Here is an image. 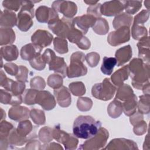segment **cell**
<instances>
[{
    "label": "cell",
    "instance_id": "cell-39",
    "mask_svg": "<svg viewBox=\"0 0 150 150\" xmlns=\"http://www.w3.org/2000/svg\"><path fill=\"white\" fill-rule=\"evenodd\" d=\"M54 50L60 54H64L68 52V43L66 39L56 37L53 39Z\"/></svg>",
    "mask_w": 150,
    "mask_h": 150
},
{
    "label": "cell",
    "instance_id": "cell-4",
    "mask_svg": "<svg viewBox=\"0 0 150 150\" xmlns=\"http://www.w3.org/2000/svg\"><path fill=\"white\" fill-rule=\"evenodd\" d=\"M85 56L84 53L79 51L71 54L67 71V76L69 78L83 76L87 74V68L84 64Z\"/></svg>",
    "mask_w": 150,
    "mask_h": 150
},
{
    "label": "cell",
    "instance_id": "cell-1",
    "mask_svg": "<svg viewBox=\"0 0 150 150\" xmlns=\"http://www.w3.org/2000/svg\"><path fill=\"white\" fill-rule=\"evenodd\" d=\"M101 127V122L91 116L80 115L74 121L73 134L77 138L88 139L94 136Z\"/></svg>",
    "mask_w": 150,
    "mask_h": 150
},
{
    "label": "cell",
    "instance_id": "cell-11",
    "mask_svg": "<svg viewBox=\"0 0 150 150\" xmlns=\"http://www.w3.org/2000/svg\"><path fill=\"white\" fill-rule=\"evenodd\" d=\"M52 8L67 18H72L77 12L76 4L69 1H55L52 5Z\"/></svg>",
    "mask_w": 150,
    "mask_h": 150
},
{
    "label": "cell",
    "instance_id": "cell-31",
    "mask_svg": "<svg viewBox=\"0 0 150 150\" xmlns=\"http://www.w3.org/2000/svg\"><path fill=\"white\" fill-rule=\"evenodd\" d=\"M137 104V97L135 94H134L122 103V110L124 114L127 116H131L132 115L136 112Z\"/></svg>",
    "mask_w": 150,
    "mask_h": 150
},
{
    "label": "cell",
    "instance_id": "cell-43",
    "mask_svg": "<svg viewBox=\"0 0 150 150\" xmlns=\"http://www.w3.org/2000/svg\"><path fill=\"white\" fill-rule=\"evenodd\" d=\"M149 94H144L139 96V101L137 104L138 111L142 114L149 112Z\"/></svg>",
    "mask_w": 150,
    "mask_h": 150
},
{
    "label": "cell",
    "instance_id": "cell-44",
    "mask_svg": "<svg viewBox=\"0 0 150 150\" xmlns=\"http://www.w3.org/2000/svg\"><path fill=\"white\" fill-rule=\"evenodd\" d=\"M69 89L75 96H81L86 93V87L81 81H76L69 84Z\"/></svg>",
    "mask_w": 150,
    "mask_h": 150
},
{
    "label": "cell",
    "instance_id": "cell-64",
    "mask_svg": "<svg viewBox=\"0 0 150 150\" xmlns=\"http://www.w3.org/2000/svg\"><path fill=\"white\" fill-rule=\"evenodd\" d=\"M1 121H2L6 117V114L5 112L4 111L2 108H1Z\"/></svg>",
    "mask_w": 150,
    "mask_h": 150
},
{
    "label": "cell",
    "instance_id": "cell-50",
    "mask_svg": "<svg viewBox=\"0 0 150 150\" xmlns=\"http://www.w3.org/2000/svg\"><path fill=\"white\" fill-rule=\"evenodd\" d=\"M30 86L32 88L37 90H42L45 88L46 86V82L43 78L40 76H36L31 79Z\"/></svg>",
    "mask_w": 150,
    "mask_h": 150
},
{
    "label": "cell",
    "instance_id": "cell-55",
    "mask_svg": "<svg viewBox=\"0 0 150 150\" xmlns=\"http://www.w3.org/2000/svg\"><path fill=\"white\" fill-rule=\"evenodd\" d=\"M133 131L137 135H141L144 134L146 132L147 124L145 121L143 120L139 121L134 125Z\"/></svg>",
    "mask_w": 150,
    "mask_h": 150
},
{
    "label": "cell",
    "instance_id": "cell-5",
    "mask_svg": "<svg viewBox=\"0 0 150 150\" xmlns=\"http://www.w3.org/2000/svg\"><path fill=\"white\" fill-rule=\"evenodd\" d=\"M116 91V87L111 83L110 79L105 78L103 82L94 84L91 89L92 96L103 101L111 100Z\"/></svg>",
    "mask_w": 150,
    "mask_h": 150
},
{
    "label": "cell",
    "instance_id": "cell-48",
    "mask_svg": "<svg viewBox=\"0 0 150 150\" xmlns=\"http://www.w3.org/2000/svg\"><path fill=\"white\" fill-rule=\"evenodd\" d=\"M93 106L92 100L88 97H79L77 102V107L81 111H87Z\"/></svg>",
    "mask_w": 150,
    "mask_h": 150
},
{
    "label": "cell",
    "instance_id": "cell-38",
    "mask_svg": "<svg viewBox=\"0 0 150 150\" xmlns=\"http://www.w3.org/2000/svg\"><path fill=\"white\" fill-rule=\"evenodd\" d=\"M131 33L133 39L138 40L148 36L147 29L142 24L133 23Z\"/></svg>",
    "mask_w": 150,
    "mask_h": 150
},
{
    "label": "cell",
    "instance_id": "cell-60",
    "mask_svg": "<svg viewBox=\"0 0 150 150\" xmlns=\"http://www.w3.org/2000/svg\"><path fill=\"white\" fill-rule=\"evenodd\" d=\"M40 143L39 141L36 139H32L30 140L26 144V147L25 149H40Z\"/></svg>",
    "mask_w": 150,
    "mask_h": 150
},
{
    "label": "cell",
    "instance_id": "cell-16",
    "mask_svg": "<svg viewBox=\"0 0 150 150\" xmlns=\"http://www.w3.org/2000/svg\"><path fill=\"white\" fill-rule=\"evenodd\" d=\"M53 39V35L47 30L38 29L31 36L32 43L43 48L49 46Z\"/></svg>",
    "mask_w": 150,
    "mask_h": 150
},
{
    "label": "cell",
    "instance_id": "cell-10",
    "mask_svg": "<svg viewBox=\"0 0 150 150\" xmlns=\"http://www.w3.org/2000/svg\"><path fill=\"white\" fill-rule=\"evenodd\" d=\"M0 86L12 92L15 95H21L25 90V84L19 81H13L8 78L4 71L1 70L0 73Z\"/></svg>",
    "mask_w": 150,
    "mask_h": 150
},
{
    "label": "cell",
    "instance_id": "cell-40",
    "mask_svg": "<svg viewBox=\"0 0 150 150\" xmlns=\"http://www.w3.org/2000/svg\"><path fill=\"white\" fill-rule=\"evenodd\" d=\"M142 1H124V9L130 15L137 13L142 7Z\"/></svg>",
    "mask_w": 150,
    "mask_h": 150
},
{
    "label": "cell",
    "instance_id": "cell-59",
    "mask_svg": "<svg viewBox=\"0 0 150 150\" xmlns=\"http://www.w3.org/2000/svg\"><path fill=\"white\" fill-rule=\"evenodd\" d=\"M42 57L44 59V60L45 61V62L47 64H49V63L50 62V61L52 60V59L56 56L54 52L50 49H47L45 50L44 53H43Z\"/></svg>",
    "mask_w": 150,
    "mask_h": 150
},
{
    "label": "cell",
    "instance_id": "cell-53",
    "mask_svg": "<svg viewBox=\"0 0 150 150\" xmlns=\"http://www.w3.org/2000/svg\"><path fill=\"white\" fill-rule=\"evenodd\" d=\"M149 16V10H142L138 14H137L134 19V22L135 23L144 25L146 22Z\"/></svg>",
    "mask_w": 150,
    "mask_h": 150
},
{
    "label": "cell",
    "instance_id": "cell-27",
    "mask_svg": "<svg viewBox=\"0 0 150 150\" xmlns=\"http://www.w3.org/2000/svg\"><path fill=\"white\" fill-rule=\"evenodd\" d=\"M132 55V49L130 45H127L118 49L115 54L117 66H121L129 61Z\"/></svg>",
    "mask_w": 150,
    "mask_h": 150
},
{
    "label": "cell",
    "instance_id": "cell-3",
    "mask_svg": "<svg viewBox=\"0 0 150 150\" xmlns=\"http://www.w3.org/2000/svg\"><path fill=\"white\" fill-rule=\"evenodd\" d=\"M38 1H22V6L17 16V26L19 30L26 32L32 26L34 17V4Z\"/></svg>",
    "mask_w": 150,
    "mask_h": 150
},
{
    "label": "cell",
    "instance_id": "cell-45",
    "mask_svg": "<svg viewBox=\"0 0 150 150\" xmlns=\"http://www.w3.org/2000/svg\"><path fill=\"white\" fill-rule=\"evenodd\" d=\"M52 130L49 127H44L42 128L38 134L39 139L44 144H48L53 139L52 135Z\"/></svg>",
    "mask_w": 150,
    "mask_h": 150
},
{
    "label": "cell",
    "instance_id": "cell-54",
    "mask_svg": "<svg viewBox=\"0 0 150 150\" xmlns=\"http://www.w3.org/2000/svg\"><path fill=\"white\" fill-rule=\"evenodd\" d=\"M28 72L29 71L26 67L22 65L19 66L18 72L17 74L15 76V78L17 80V81H19L23 83L27 82Z\"/></svg>",
    "mask_w": 150,
    "mask_h": 150
},
{
    "label": "cell",
    "instance_id": "cell-41",
    "mask_svg": "<svg viewBox=\"0 0 150 150\" xmlns=\"http://www.w3.org/2000/svg\"><path fill=\"white\" fill-rule=\"evenodd\" d=\"M30 117L33 122L37 125H43L46 122L45 114L43 111L33 108L30 111Z\"/></svg>",
    "mask_w": 150,
    "mask_h": 150
},
{
    "label": "cell",
    "instance_id": "cell-52",
    "mask_svg": "<svg viewBox=\"0 0 150 150\" xmlns=\"http://www.w3.org/2000/svg\"><path fill=\"white\" fill-rule=\"evenodd\" d=\"M2 6L5 9L9 11H18L22 6V1H4Z\"/></svg>",
    "mask_w": 150,
    "mask_h": 150
},
{
    "label": "cell",
    "instance_id": "cell-24",
    "mask_svg": "<svg viewBox=\"0 0 150 150\" xmlns=\"http://www.w3.org/2000/svg\"><path fill=\"white\" fill-rule=\"evenodd\" d=\"M13 125L5 121L2 120L1 121V125H0V140H1V149H6L8 148L9 145V142L8 141V136L11 132V131L13 129Z\"/></svg>",
    "mask_w": 150,
    "mask_h": 150
},
{
    "label": "cell",
    "instance_id": "cell-57",
    "mask_svg": "<svg viewBox=\"0 0 150 150\" xmlns=\"http://www.w3.org/2000/svg\"><path fill=\"white\" fill-rule=\"evenodd\" d=\"M5 71L11 76H16L18 72L19 66L13 63H7L4 65Z\"/></svg>",
    "mask_w": 150,
    "mask_h": 150
},
{
    "label": "cell",
    "instance_id": "cell-42",
    "mask_svg": "<svg viewBox=\"0 0 150 150\" xmlns=\"http://www.w3.org/2000/svg\"><path fill=\"white\" fill-rule=\"evenodd\" d=\"M32 129V124L31 122L28 120L19 121V123L18 124V127L16 128L18 132L24 137H27V136L30 134Z\"/></svg>",
    "mask_w": 150,
    "mask_h": 150
},
{
    "label": "cell",
    "instance_id": "cell-12",
    "mask_svg": "<svg viewBox=\"0 0 150 150\" xmlns=\"http://www.w3.org/2000/svg\"><path fill=\"white\" fill-rule=\"evenodd\" d=\"M68 40L73 43H75L82 50H87L91 46L90 40L86 36L81 30L76 28L75 26L71 29L67 36Z\"/></svg>",
    "mask_w": 150,
    "mask_h": 150
},
{
    "label": "cell",
    "instance_id": "cell-7",
    "mask_svg": "<svg viewBox=\"0 0 150 150\" xmlns=\"http://www.w3.org/2000/svg\"><path fill=\"white\" fill-rule=\"evenodd\" d=\"M52 135L54 139L64 146L66 149H76L79 142L77 137L74 135L61 130L59 125H56L53 129Z\"/></svg>",
    "mask_w": 150,
    "mask_h": 150
},
{
    "label": "cell",
    "instance_id": "cell-13",
    "mask_svg": "<svg viewBox=\"0 0 150 150\" xmlns=\"http://www.w3.org/2000/svg\"><path fill=\"white\" fill-rule=\"evenodd\" d=\"M35 15L38 22L47 23L48 25L59 19L57 12L53 9L46 6H40L37 8Z\"/></svg>",
    "mask_w": 150,
    "mask_h": 150
},
{
    "label": "cell",
    "instance_id": "cell-33",
    "mask_svg": "<svg viewBox=\"0 0 150 150\" xmlns=\"http://www.w3.org/2000/svg\"><path fill=\"white\" fill-rule=\"evenodd\" d=\"M27 137H24L21 135L17 131L16 128H13V129L10 132L8 141L9 145H15V146H22L24 145L28 141Z\"/></svg>",
    "mask_w": 150,
    "mask_h": 150
},
{
    "label": "cell",
    "instance_id": "cell-2",
    "mask_svg": "<svg viewBox=\"0 0 150 150\" xmlns=\"http://www.w3.org/2000/svg\"><path fill=\"white\" fill-rule=\"evenodd\" d=\"M129 75L132 79V86L138 90L149 83V64H146L139 58L133 59L128 64Z\"/></svg>",
    "mask_w": 150,
    "mask_h": 150
},
{
    "label": "cell",
    "instance_id": "cell-8",
    "mask_svg": "<svg viewBox=\"0 0 150 150\" xmlns=\"http://www.w3.org/2000/svg\"><path fill=\"white\" fill-rule=\"evenodd\" d=\"M73 18H67L63 16L61 19L48 25V28L57 37L66 39L70 30L74 26Z\"/></svg>",
    "mask_w": 150,
    "mask_h": 150
},
{
    "label": "cell",
    "instance_id": "cell-34",
    "mask_svg": "<svg viewBox=\"0 0 150 150\" xmlns=\"http://www.w3.org/2000/svg\"><path fill=\"white\" fill-rule=\"evenodd\" d=\"M122 112V103L115 98L110 103L107 107L108 114L112 118L119 117Z\"/></svg>",
    "mask_w": 150,
    "mask_h": 150
},
{
    "label": "cell",
    "instance_id": "cell-51",
    "mask_svg": "<svg viewBox=\"0 0 150 150\" xmlns=\"http://www.w3.org/2000/svg\"><path fill=\"white\" fill-rule=\"evenodd\" d=\"M100 59V56L98 53L96 52H91L88 53L85 56V60H86L87 64L91 67H96L99 63Z\"/></svg>",
    "mask_w": 150,
    "mask_h": 150
},
{
    "label": "cell",
    "instance_id": "cell-19",
    "mask_svg": "<svg viewBox=\"0 0 150 150\" xmlns=\"http://www.w3.org/2000/svg\"><path fill=\"white\" fill-rule=\"evenodd\" d=\"M48 64L50 70L54 71L56 74L62 76L63 78L67 76L68 67L65 63L63 57L54 56Z\"/></svg>",
    "mask_w": 150,
    "mask_h": 150
},
{
    "label": "cell",
    "instance_id": "cell-6",
    "mask_svg": "<svg viewBox=\"0 0 150 150\" xmlns=\"http://www.w3.org/2000/svg\"><path fill=\"white\" fill-rule=\"evenodd\" d=\"M109 137L108 131L100 127L98 132L93 137L88 139L79 147V149H100L104 148Z\"/></svg>",
    "mask_w": 150,
    "mask_h": 150
},
{
    "label": "cell",
    "instance_id": "cell-62",
    "mask_svg": "<svg viewBox=\"0 0 150 150\" xmlns=\"http://www.w3.org/2000/svg\"><path fill=\"white\" fill-rule=\"evenodd\" d=\"M142 90L144 94H149V83L145 85Z\"/></svg>",
    "mask_w": 150,
    "mask_h": 150
},
{
    "label": "cell",
    "instance_id": "cell-22",
    "mask_svg": "<svg viewBox=\"0 0 150 150\" xmlns=\"http://www.w3.org/2000/svg\"><path fill=\"white\" fill-rule=\"evenodd\" d=\"M9 117L14 121H21L29 119L30 117L29 110L23 106L13 105L8 111Z\"/></svg>",
    "mask_w": 150,
    "mask_h": 150
},
{
    "label": "cell",
    "instance_id": "cell-14",
    "mask_svg": "<svg viewBox=\"0 0 150 150\" xmlns=\"http://www.w3.org/2000/svg\"><path fill=\"white\" fill-rule=\"evenodd\" d=\"M124 8V1H111L101 4L100 11L101 15L107 16H117L122 13Z\"/></svg>",
    "mask_w": 150,
    "mask_h": 150
},
{
    "label": "cell",
    "instance_id": "cell-23",
    "mask_svg": "<svg viewBox=\"0 0 150 150\" xmlns=\"http://www.w3.org/2000/svg\"><path fill=\"white\" fill-rule=\"evenodd\" d=\"M0 92V101L4 104L18 105L23 102L21 95H15L12 92L5 89H1Z\"/></svg>",
    "mask_w": 150,
    "mask_h": 150
},
{
    "label": "cell",
    "instance_id": "cell-28",
    "mask_svg": "<svg viewBox=\"0 0 150 150\" xmlns=\"http://www.w3.org/2000/svg\"><path fill=\"white\" fill-rule=\"evenodd\" d=\"M129 76L128 65H125L114 72L111 77V81L116 86L123 84L124 81L128 79Z\"/></svg>",
    "mask_w": 150,
    "mask_h": 150
},
{
    "label": "cell",
    "instance_id": "cell-37",
    "mask_svg": "<svg viewBox=\"0 0 150 150\" xmlns=\"http://www.w3.org/2000/svg\"><path fill=\"white\" fill-rule=\"evenodd\" d=\"M134 94V91L130 86L127 84H123L119 86L115 98L124 101Z\"/></svg>",
    "mask_w": 150,
    "mask_h": 150
},
{
    "label": "cell",
    "instance_id": "cell-63",
    "mask_svg": "<svg viewBox=\"0 0 150 150\" xmlns=\"http://www.w3.org/2000/svg\"><path fill=\"white\" fill-rule=\"evenodd\" d=\"M84 2H85L86 4H88V5H90V6L91 5H95L97 3H98V1H84Z\"/></svg>",
    "mask_w": 150,
    "mask_h": 150
},
{
    "label": "cell",
    "instance_id": "cell-20",
    "mask_svg": "<svg viewBox=\"0 0 150 150\" xmlns=\"http://www.w3.org/2000/svg\"><path fill=\"white\" fill-rule=\"evenodd\" d=\"M54 95L58 104L62 107H67L71 104V94L69 89L65 86L54 89Z\"/></svg>",
    "mask_w": 150,
    "mask_h": 150
},
{
    "label": "cell",
    "instance_id": "cell-49",
    "mask_svg": "<svg viewBox=\"0 0 150 150\" xmlns=\"http://www.w3.org/2000/svg\"><path fill=\"white\" fill-rule=\"evenodd\" d=\"M29 64L34 69L40 71L45 68L46 63L44 60L42 55L40 54L29 61Z\"/></svg>",
    "mask_w": 150,
    "mask_h": 150
},
{
    "label": "cell",
    "instance_id": "cell-35",
    "mask_svg": "<svg viewBox=\"0 0 150 150\" xmlns=\"http://www.w3.org/2000/svg\"><path fill=\"white\" fill-rule=\"evenodd\" d=\"M117 64V60L112 57H104L101 66V72L105 75H111L114 67Z\"/></svg>",
    "mask_w": 150,
    "mask_h": 150
},
{
    "label": "cell",
    "instance_id": "cell-15",
    "mask_svg": "<svg viewBox=\"0 0 150 150\" xmlns=\"http://www.w3.org/2000/svg\"><path fill=\"white\" fill-rule=\"evenodd\" d=\"M36 104L40 105L44 110L49 111L53 109L56 104L54 96L48 91H39L35 98Z\"/></svg>",
    "mask_w": 150,
    "mask_h": 150
},
{
    "label": "cell",
    "instance_id": "cell-46",
    "mask_svg": "<svg viewBox=\"0 0 150 150\" xmlns=\"http://www.w3.org/2000/svg\"><path fill=\"white\" fill-rule=\"evenodd\" d=\"M38 91H39L38 90L33 88L26 90L23 93V103L27 105H33L36 104L35 98Z\"/></svg>",
    "mask_w": 150,
    "mask_h": 150
},
{
    "label": "cell",
    "instance_id": "cell-26",
    "mask_svg": "<svg viewBox=\"0 0 150 150\" xmlns=\"http://www.w3.org/2000/svg\"><path fill=\"white\" fill-rule=\"evenodd\" d=\"M139 58L146 64H149V37L141 39L137 43Z\"/></svg>",
    "mask_w": 150,
    "mask_h": 150
},
{
    "label": "cell",
    "instance_id": "cell-58",
    "mask_svg": "<svg viewBox=\"0 0 150 150\" xmlns=\"http://www.w3.org/2000/svg\"><path fill=\"white\" fill-rule=\"evenodd\" d=\"M144 120V117L142 115V114L140 112H135L132 115H131L129 120L130 122L132 125H134L137 123L139 122V121Z\"/></svg>",
    "mask_w": 150,
    "mask_h": 150
},
{
    "label": "cell",
    "instance_id": "cell-21",
    "mask_svg": "<svg viewBox=\"0 0 150 150\" xmlns=\"http://www.w3.org/2000/svg\"><path fill=\"white\" fill-rule=\"evenodd\" d=\"M42 49L40 47L32 43H28L22 46L21 49L20 55L23 60L29 62L37 56L41 54Z\"/></svg>",
    "mask_w": 150,
    "mask_h": 150
},
{
    "label": "cell",
    "instance_id": "cell-17",
    "mask_svg": "<svg viewBox=\"0 0 150 150\" xmlns=\"http://www.w3.org/2000/svg\"><path fill=\"white\" fill-rule=\"evenodd\" d=\"M104 149H138L137 144L132 140L125 138L112 139Z\"/></svg>",
    "mask_w": 150,
    "mask_h": 150
},
{
    "label": "cell",
    "instance_id": "cell-9",
    "mask_svg": "<svg viewBox=\"0 0 150 150\" xmlns=\"http://www.w3.org/2000/svg\"><path fill=\"white\" fill-rule=\"evenodd\" d=\"M130 39L129 27L122 26L115 31L111 32L107 37L108 43L112 46H116L124 43Z\"/></svg>",
    "mask_w": 150,
    "mask_h": 150
},
{
    "label": "cell",
    "instance_id": "cell-25",
    "mask_svg": "<svg viewBox=\"0 0 150 150\" xmlns=\"http://www.w3.org/2000/svg\"><path fill=\"white\" fill-rule=\"evenodd\" d=\"M17 24V18L15 12L4 9L0 14V26L1 28H11Z\"/></svg>",
    "mask_w": 150,
    "mask_h": 150
},
{
    "label": "cell",
    "instance_id": "cell-30",
    "mask_svg": "<svg viewBox=\"0 0 150 150\" xmlns=\"http://www.w3.org/2000/svg\"><path fill=\"white\" fill-rule=\"evenodd\" d=\"M15 40V33L12 28H1L0 45L1 46L10 45Z\"/></svg>",
    "mask_w": 150,
    "mask_h": 150
},
{
    "label": "cell",
    "instance_id": "cell-47",
    "mask_svg": "<svg viewBox=\"0 0 150 150\" xmlns=\"http://www.w3.org/2000/svg\"><path fill=\"white\" fill-rule=\"evenodd\" d=\"M63 77L58 74H50L48 78L47 83L48 86L54 89L63 86Z\"/></svg>",
    "mask_w": 150,
    "mask_h": 150
},
{
    "label": "cell",
    "instance_id": "cell-18",
    "mask_svg": "<svg viewBox=\"0 0 150 150\" xmlns=\"http://www.w3.org/2000/svg\"><path fill=\"white\" fill-rule=\"evenodd\" d=\"M96 19L97 18L94 16L90 14H86L73 18V23L85 35L88 32L89 28L93 27L94 25Z\"/></svg>",
    "mask_w": 150,
    "mask_h": 150
},
{
    "label": "cell",
    "instance_id": "cell-32",
    "mask_svg": "<svg viewBox=\"0 0 150 150\" xmlns=\"http://www.w3.org/2000/svg\"><path fill=\"white\" fill-rule=\"evenodd\" d=\"M132 21V16L127 13H122L115 16L112 25L115 29H117L122 26L130 27Z\"/></svg>",
    "mask_w": 150,
    "mask_h": 150
},
{
    "label": "cell",
    "instance_id": "cell-29",
    "mask_svg": "<svg viewBox=\"0 0 150 150\" xmlns=\"http://www.w3.org/2000/svg\"><path fill=\"white\" fill-rule=\"evenodd\" d=\"M1 56L6 61L11 62L17 59L19 56V52L16 46L9 45L2 46L0 49Z\"/></svg>",
    "mask_w": 150,
    "mask_h": 150
},
{
    "label": "cell",
    "instance_id": "cell-61",
    "mask_svg": "<svg viewBox=\"0 0 150 150\" xmlns=\"http://www.w3.org/2000/svg\"><path fill=\"white\" fill-rule=\"evenodd\" d=\"M63 149V148L62 146H60V144L55 143V142H52L49 144H45L43 145V147H41L40 149Z\"/></svg>",
    "mask_w": 150,
    "mask_h": 150
},
{
    "label": "cell",
    "instance_id": "cell-36",
    "mask_svg": "<svg viewBox=\"0 0 150 150\" xmlns=\"http://www.w3.org/2000/svg\"><path fill=\"white\" fill-rule=\"evenodd\" d=\"M94 32L100 35H104L109 30V25L107 20L104 18H98L94 25L92 27Z\"/></svg>",
    "mask_w": 150,
    "mask_h": 150
},
{
    "label": "cell",
    "instance_id": "cell-56",
    "mask_svg": "<svg viewBox=\"0 0 150 150\" xmlns=\"http://www.w3.org/2000/svg\"><path fill=\"white\" fill-rule=\"evenodd\" d=\"M101 6V4L100 3H97L95 5L90 6L87 10V14L91 15L94 17H96V18H101V16L102 15L100 11Z\"/></svg>",
    "mask_w": 150,
    "mask_h": 150
}]
</instances>
